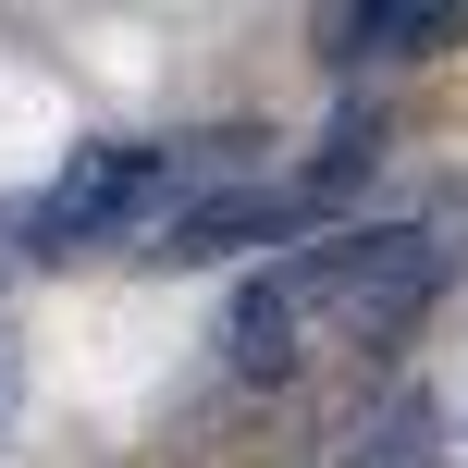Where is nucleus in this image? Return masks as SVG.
I'll list each match as a JSON object with an SVG mask.
<instances>
[{"mask_svg":"<svg viewBox=\"0 0 468 468\" xmlns=\"http://www.w3.org/2000/svg\"><path fill=\"white\" fill-rule=\"evenodd\" d=\"M247 123H222V136L197 148H161V136H87L62 173H49L37 197L13 210V247L25 259H74V247H148V222L186 210L197 186H222V173H247Z\"/></svg>","mask_w":468,"mask_h":468,"instance_id":"f257e3e1","label":"nucleus"},{"mask_svg":"<svg viewBox=\"0 0 468 468\" xmlns=\"http://www.w3.org/2000/svg\"><path fill=\"white\" fill-rule=\"evenodd\" d=\"M456 259H468L456 222H321V333L395 346L456 283Z\"/></svg>","mask_w":468,"mask_h":468,"instance_id":"f03ea898","label":"nucleus"},{"mask_svg":"<svg viewBox=\"0 0 468 468\" xmlns=\"http://www.w3.org/2000/svg\"><path fill=\"white\" fill-rule=\"evenodd\" d=\"M308 333H321V234H296L271 271L234 283V308H222V370H234V382H296Z\"/></svg>","mask_w":468,"mask_h":468,"instance_id":"7ed1b4c3","label":"nucleus"},{"mask_svg":"<svg viewBox=\"0 0 468 468\" xmlns=\"http://www.w3.org/2000/svg\"><path fill=\"white\" fill-rule=\"evenodd\" d=\"M456 37H468V0H321L308 13V49L333 74H357V62H444Z\"/></svg>","mask_w":468,"mask_h":468,"instance_id":"20e7f679","label":"nucleus"},{"mask_svg":"<svg viewBox=\"0 0 468 468\" xmlns=\"http://www.w3.org/2000/svg\"><path fill=\"white\" fill-rule=\"evenodd\" d=\"M346 468H431V395H407V407H395V420H382Z\"/></svg>","mask_w":468,"mask_h":468,"instance_id":"39448f33","label":"nucleus"},{"mask_svg":"<svg viewBox=\"0 0 468 468\" xmlns=\"http://www.w3.org/2000/svg\"><path fill=\"white\" fill-rule=\"evenodd\" d=\"M13 407H25V346L0 333V431H13Z\"/></svg>","mask_w":468,"mask_h":468,"instance_id":"423d86ee","label":"nucleus"},{"mask_svg":"<svg viewBox=\"0 0 468 468\" xmlns=\"http://www.w3.org/2000/svg\"><path fill=\"white\" fill-rule=\"evenodd\" d=\"M13 259H25V247H13V210H0V271H13Z\"/></svg>","mask_w":468,"mask_h":468,"instance_id":"0eeeda50","label":"nucleus"}]
</instances>
